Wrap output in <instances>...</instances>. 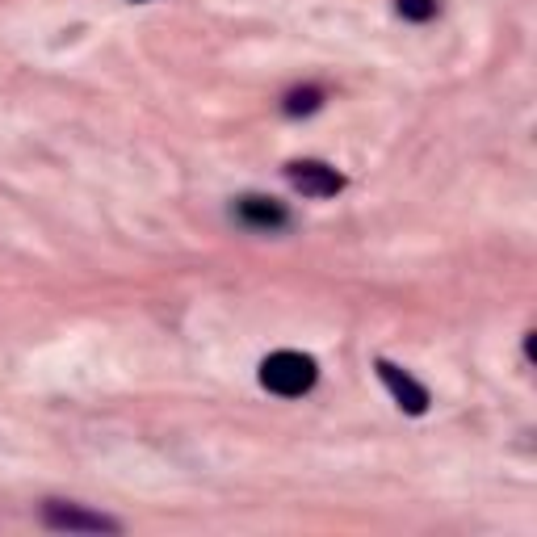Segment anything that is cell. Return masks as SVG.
<instances>
[{
    "mask_svg": "<svg viewBox=\"0 0 537 537\" xmlns=\"http://www.w3.org/2000/svg\"><path fill=\"white\" fill-rule=\"evenodd\" d=\"M319 378V365L307 357V353H273L261 361V386L273 395H282V399H298V395H307L311 386Z\"/></svg>",
    "mask_w": 537,
    "mask_h": 537,
    "instance_id": "obj_1",
    "label": "cell"
},
{
    "mask_svg": "<svg viewBox=\"0 0 537 537\" xmlns=\"http://www.w3.org/2000/svg\"><path fill=\"white\" fill-rule=\"evenodd\" d=\"M286 177L298 193H307V198H336V193L345 189V177L324 160H294L286 168Z\"/></svg>",
    "mask_w": 537,
    "mask_h": 537,
    "instance_id": "obj_2",
    "label": "cell"
},
{
    "mask_svg": "<svg viewBox=\"0 0 537 537\" xmlns=\"http://www.w3.org/2000/svg\"><path fill=\"white\" fill-rule=\"evenodd\" d=\"M378 378L386 382V391L395 395V403L403 407L407 416H424L428 412V391L412 378V374H403L399 365H391V361H378Z\"/></svg>",
    "mask_w": 537,
    "mask_h": 537,
    "instance_id": "obj_3",
    "label": "cell"
},
{
    "mask_svg": "<svg viewBox=\"0 0 537 537\" xmlns=\"http://www.w3.org/2000/svg\"><path fill=\"white\" fill-rule=\"evenodd\" d=\"M42 521L51 529H68V533H118V521L97 517V512H84L76 504H47Z\"/></svg>",
    "mask_w": 537,
    "mask_h": 537,
    "instance_id": "obj_4",
    "label": "cell"
},
{
    "mask_svg": "<svg viewBox=\"0 0 537 537\" xmlns=\"http://www.w3.org/2000/svg\"><path fill=\"white\" fill-rule=\"evenodd\" d=\"M235 219L256 231H282L290 223V210L273 198H240L235 202Z\"/></svg>",
    "mask_w": 537,
    "mask_h": 537,
    "instance_id": "obj_5",
    "label": "cell"
},
{
    "mask_svg": "<svg viewBox=\"0 0 537 537\" xmlns=\"http://www.w3.org/2000/svg\"><path fill=\"white\" fill-rule=\"evenodd\" d=\"M319 105H324V93H319V89H294V93H286L282 110H286L290 118H303V114H315Z\"/></svg>",
    "mask_w": 537,
    "mask_h": 537,
    "instance_id": "obj_6",
    "label": "cell"
},
{
    "mask_svg": "<svg viewBox=\"0 0 537 537\" xmlns=\"http://www.w3.org/2000/svg\"><path fill=\"white\" fill-rule=\"evenodd\" d=\"M399 17H407V21L437 17V0H399Z\"/></svg>",
    "mask_w": 537,
    "mask_h": 537,
    "instance_id": "obj_7",
    "label": "cell"
}]
</instances>
